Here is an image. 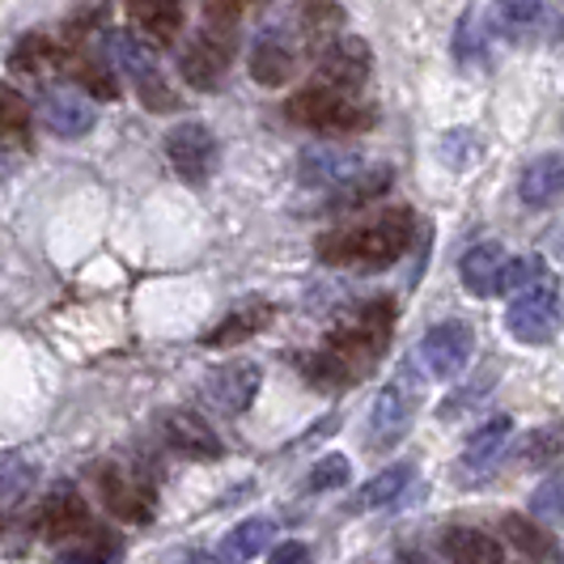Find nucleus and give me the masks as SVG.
Here are the masks:
<instances>
[{"mask_svg": "<svg viewBox=\"0 0 564 564\" xmlns=\"http://www.w3.org/2000/svg\"><path fill=\"white\" fill-rule=\"evenodd\" d=\"M132 22L158 39V43H174V34L183 30V0H128Z\"/></svg>", "mask_w": 564, "mask_h": 564, "instance_id": "27", "label": "nucleus"}, {"mask_svg": "<svg viewBox=\"0 0 564 564\" xmlns=\"http://www.w3.org/2000/svg\"><path fill=\"white\" fill-rule=\"evenodd\" d=\"M412 234H416V217L408 208H391L369 226L323 234L318 259L336 268H387L412 247Z\"/></svg>", "mask_w": 564, "mask_h": 564, "instance_id": "1", "label": "nucleus"}, {"mask_svg": "<svg viewBox=\"0 0 564 564\" xmlns=\"http://www.w3.org/2000/svg\"><path fill=\"white\" fill-rule=\"evenodd\" d=\"M272 518H247V522H238L226 539H221V547H217V564H247L254 556H263V547L272 543Z\"/></svg>", "mask_w": 564, "mask_h": 564, "instance_id": "24", "label": "nucleus"}, {"mask_svg": "<svg viewBox=\"0 0 564 564\" xmlns=\"http://www.w3.org/2000/svg\"><path fill=\"white\" fill-rule=\"evenodd\" d=\"M344 26V9L336 0H302V30L311 39H332Z\"/></svg>", "mask_w": 564, "mask_h": 564, "instance_id": "33", "label": "nucleus"}, {"mask_svg": "<svg viewBox=\"0 0 564 564\" xmlns=\"http://www.w3.org/2000/svg\"><path fill=\"white\" fill-rule=\"evenodd\" d=\"M547 268H543V259L539 254H522V259H506V268H501V284H497V293H518V289H527L531 281H539Z\"/></svg>", "mask_w": 564, "mask_h": 564, "instance_id": "37", "label": "nucleus"}, {"mask_svg": "<svg viewBox=\"0 0 564 564\" xmlns=\"http://www.w3.org/2000/svg\"><path fill=\"white\" fill-rule=\"evenodd\" d=\"M98 497L102 506L111 509L119 522H137V527H149L153 522V488H144L137 476L119 471L115 463L98 467Z\"/></svg>", "mask_w": 564, "mask_h": 564, "instance_id": "14", "label": "nucleus"}, {"mask_svg": "<svg viewBox=\"0 0 564 564\" xmlns=\"http://www.w3.org/2000/svg\"><path fill=\"white\" fill-rule=\"evenodd\" d=\"M442 556L451 564H506L501 543L488 531H476V527H446L442 531Z\"/></svg>", "mask_w": 564, "mask_h": 564, "instance_id": "19", "label": "nucleus"}, {"mask_svg": "<svg viewBox=\"0 0 564 564\" xmlns=\"http://www.w3.org/2000/svg\"><path fill=\"white\" fill-rule=\"evenodd\" d=\"M259 382H263V369L254 366V361H229V366L213 369V373L204 378V399H208L213 412L238 416V412H247L254 403Z\"/></svg>", "mask_w": 564, "mask_h": 564, "instance_id": "13", "label": "nucleus"}, {"mask_svg": "<svg viewBox=\"0 0 564 564\" xmlns=\"http://www.w3.org/2000/svg\"><path fill=\"white\" fill-rule=\"evenodd\" d=\"M64 59H68V47H64L59 39H52V34H26V39L13 47L9 68L22 73V77H47Z\"/></svg>", "mask_w": 564, "mask_h": 564, "instance_id": "22", "label": "nucleus"}, {"mask_svg": "<svg viewBox=\"0 0 564 564\" xmlns=\"http://www.w3.org/2000/svg\"><path fill=\"white\" fill-rule=\"evenodd\" d=\"M399 564H437L433 556H421V552H399Z\"/></svg>", "mask_w": 564, "mask_h": 564, "instance_id": "42", "label": "nucleus"}, {"mask_svg": "<svg viewBox=\"0 0 564 564\" xmlns=\"http://www.w3.org/2000/svg\"><path fill=\"white\" fill-rule=\"evenodd\" d=\"M391 166H373V170H357L348 183H339L336 196H332V213H348V208H366L369 199L387 196L391 192Z\"/></svg>", "mask_w": 564, "mask_h": 564, "instance_id": "26", "label": "nucleus"}, {"mask_svg": "<svg viewBox=\"0 0 564 564\" xmlns=\"http://www.w3.org/2000/svg\"><path fill=\"white\" fill-rule=\"evenodd\" d=\"M539 13H543V0H497L492 4V22L501 30H509V34L535 26Z\"/></svg>", "mask_w": 564, "mask_h": 564, "instance_id": "34", "label": "nucleus"}, {"mask_svg": "<svg viewBox=\"0 0 564 564\" xmlns=\"http://www.w3.org/2000/svg\"><path fill=\"white\" fill-rule=\"evenodd\" d=\"M39 115H43L47 132H56L59 141H82L85 132L98 123L94 102L85 98L77 85H47L39 94Z\"/></svg>", "mask_w": 564, "mask_h": 564, "instance_id": "10", "label": "nucleus"}, {"mask_svg": "<svg viewBox=\"0 0 564 564\" xmlns=\"http://www.w3.org/2000/svg\"><path fill=\"white\" fill-rule=\"evenodd\" d=\"M30 102L13 89V85L0 82V141H13V144H26L30 137Z\"/></svg>", "mask_w": 564, "mask_h": 564, "instance_id": "31", "label": "nucleus"}, {"mask_svg": "<svg viewBox=\"0 0 564 564\" xmlns=\"http://www.w3.org/2000/svg\"><path fill=\"white\" fill-rule=\"evenodd\" d=\"M501 268H506V251H501L497 242H480V247H471V251L463 254L458 276H463V284H467V293L492 297L497 284H501Z\"/></svg>", "mask_w": 564, "mask_h": 564, "instance_id": "21", "label": "nucleus"}, {"mask_svg": "<svg viewBox=\"0 0 564 564\" xmlns=\"http://www.w3.org/2000/svg\"><path fill=\"white\" fill-rule=\"evenodd\" d=\"M348 476H352V467H348L344 454H323V458L311 467V476H306V492H332V488H344Z\"/></svg>", "mask_w": 564, "mask_h": 564, "instance_id": "35", "label": "nucleus"}, {"mask_svg": "<svg viewBox=\"0 0 564 564\" xmlns=\"http://www.w3.org/2000/svg\"><path fill=\"white\" fill-rule=\"evenodd\" d=\"M0 174H4V166H0Z\"/></svg>", "mask_w": 564, "mask_h": 564, "instance_id": "45", "label": "nucleus"}, {"mask_svg": "<svg viewBox=\"0 0 564 564\" xmlns=\"http://www.w3.org/2000/svg\"><path fill=\"white\" fill-rule=\"evenodd\" d=\"M531 513H535L539 522H564V476H552V480H543L531 492Z\"/></svg>", "mask_w": 564, "mask_h": 564, "instance_id": "36", "label": "nucleus"}, {"mask_svg": "<svg viewBox=\"0 0 564 564\" xmlns=\"http://www.w3.org/2000/svg\"><path fill=\"white\" fill-rule=\"evenodd\" d=\"M162 442H166L174 454H183V458H196V463H217L226 446H221V437H217V429L196 416V412H187V408H170L162 412Z\"/></svg>", "mask_w": 564, "mask_h": 564, "instance_id": "11", "label": "nucleus"}, {"mask_svg": "<svg viewBox=\"0 0 564 564\" xmlns=\"http://www.w3.org/2000/svg\"><path fill=\"white\" fill-rule=\"evenodd\" d=\"M311 561V547L306 543H281V547H272V556H268V564H306Z\"/></svg>", "mask_w": 564, "mask_h": 564, "instance_id": "40", "label": "nucleus"}, {"mask_svg": "<svg viewBox=\"0 0 564 564\" xmlns=\"http://www.w3.org/2000/svg\"><path fill=\"white\" fill-rule=\"evenodd\" d=\"M391 332H395V306H391L387 297H373V302H366L348 323H339L336 332L327 336V348L361 378V373L378 366V357L387 352Z\"/></svg>", "mask_w": 564, "mask_h": 564, "instance_id": "2", "label": "nucleus"}, {"mask_svg": "<svg viewBox=\"0 0 564 564\" xmlns=\"http://www.w3.org/2000/svg\"><path fill=\"white\" fill-rule=\"evenodd\" d=\"M302 373L314 382V391H344L357 373L339 361L336 352L327 348V352H311V357H302Z\"/></svg>", "mask_w": 564, "mask_h": 564, "instance_id": "32", "label": "nucleus"}, {"mask_svg": "<svg viewBox=\"0 0 564 564\" xmlns=\"http://www.w3.org/2000/svg\"><path fill=\"white\" fill-rule=\"evenodd\" d=\"M0 531H4V522H0Z\"/></svg>", "mask_w": 564, "mask_h": 564, "instance_id": "44", "label": "nucleus"}, {"mask_svg": "<svg viewBox=\"0 0 564 564\" xmlns=\"http://www.w3.org/2000/svg\"><path fill=\"white\" fill-rule=\"evenodd\" d=\"M268 318H272V306H263V302H251V306H238L234 314H226L208 336L204 344L208 348H229V344H242V339H251L254 332H263L268 327Z\"/></svg>", "mask_w": 564, "mask_h": 564, "instance_id": "28", "label": "nucleus"}, {"mask_svg": "<svg viewBox=\"0 0 564 564\" xmlns=\"http://www.w3.org/2000/svg\"><path fill=\"white\" fill-rule=\"evenodd\" d=\"M518 458H522V467H531V471H552V467H561L564 463V421L543 424V429H535V433H527Z\"/></svg>", "mask_w": 564, "mask_h": 564, "instance_id": "29", "label": "nucleus"}, {"mask_svg": "<svg viewBox=\"0 0 564 564\" xmlns=\"http://www.w3.org/2000/svg\"><path fill=\"white\" fill-rule=\"evenodd\" d=\"M501 531H506V539L527 556L531 564H556L561 561V547H556V535L543 527V522H535V518H522V513H506L501 518Z\"/></svg>", "mask_w": 564, "mask_h": 564, "instance_id": "20", "label": "nucleus"}, {"mask_svg": "<svg viewBox=\"0 0 564 564\" xmlns=\"http://www.w3.org/2000/svg\"><path fill=\"white\" fill-rule=\"evenodd\" d=\"M506 327L509 336L522 339V344H547V339L561 332V289H556V281L547 272L513 293Z\"/></svg>", "mask_w": 564, "mask_h": 564, "instance_id": "6", "label": "nucleus"}, {"mask_svg": "<svg viewBox=\"0 0 564 564\" xmlns=\"http://www.w3.org/2000/svg\"><path fill=\"white\" fill-rule=\"evenodd\" d=\"M509 437H513V421H509V416H492L488 424H480V429L467 437V446H463V467H467V471L492 467V463L506 454Z\"/></svg>", "mask_w": 564, "mask_h": 564, "instance_id": "25", "label": "nucleus"}, {"mask_svg": "<svg viewBox=\"0 0 564 564\" xmlns=\"http://www.w3.org/2000/svg\"><path fill=\"white\" fill-rule=\"evenodd\" d=\"M229 59H234V30H221V26H204L183 47V56H178V73H183V82L192 85V89H217V85L226 82L229 73Z\"/></svg>", "mask_w": 564, "mask_h": 564, "instance_id": "7", "label": "nucleus"}, {"mask_svg": "<svg viewBox=\"0 0 564 564\" xmlns=\"http://www.w3.org/2000/svg\"><path fill=\"white\" fill-rule=\"evenodd\" d=\"M369 64H373V56H369L366 39H357V34H332V43L318 56V82L339 89V94H352V89L366 85Z\"/></svg>", "mask_w": 564, "mask_h": 564, "instance_id": "12", "label": "nucleus"}, {"mask_svg": "<svg viewBox=\"0 0 564 564\" xmlns=\"http://www.w3.org/2000/svg\"><path fill=\"white\" fill-rule=\"evenodd\" d=\"M412 463H391L387 471H378L366 488H357V497L348 501V513H369V509H382L403 497V488H412Z\"/></svg>", "mask_w": 564, "mask_h": 564, "instance_id": "23", "label": "nucleus"}, {"mask_svg": "<svg viewBox=\"0 0 564 564\" xmlns=\"http://www.w3.org/2000/svg\"><path fill=\"white\" fill-rule=\"evenodd\" d=\"M43 535L56 539V543H77V539H94V518H89V509H85L82 492L77 488H68V484H59L47 492V501H43Z\"/></svg>", "mask_w": 564, "mask_h": 564, "instance_id": "15", "label": "nucleus"}, {"mask_svg": "<svg viewBox=\"0 0 564 564\" xmlns=\"http://www.w3.org/2000/svg\"><path fill=\"white\" fill-rule=\"evenodd\" d=\"M174 564H213V561H208L204 552H178V556H174Z\"/></svg>", "mask_w": 564, "mask_h": 564, "instance_id": "41", "label": "nucleus"}, {"mask_svg": "<svg viewBox=\"0 0 564 564\" xmlns=\"http://www.w3.org/2000/svg\"><path fill=\"white\" fill-rule=\"evenodd\" d=\"M59 564H119V547L111 539H85L82 547H73Z\"/></svg>", "mask_w": 564, "mask_h": 564, "instance_id": "38", "label": "nucleus"}, {"mask_svg": "<svg viewBox=\"0 0 564 564\" xmlns=\"http://www.w3.org/2000/svg\"><path fill=\"white\" fill-rule=\"evenodd\" d=\"M111 59H115V68L132 82L137 98L144 102V111H153V115L178 111V94H174V85L166 82L158 52H153L144 39L128 34V30H115L111 34Z\"/></svg>", "mask_w": 564, "mask_h": 564, "instance_id": "4", "label": "nucleus"}, {"mask_svg": "<svg viewBox=\"0 0 564 564\" xmlns=\"http://www.w3.org/2000/svg\"><path fill=\"white\" fill-rule=\"evenodd\" d=\"M492 378H497V373H488V369H484V373H476V378L467 382V391H463V395H458V399H446V403H442V421L458 416V412H463L467 403H476V399H480L484 391H492Z\"/></svg>", "mask_w": 564, "mask_h": 564, "instance_id": "39", "label": "nucleus"}, {"mask_svg": "<svg viewBox=\"0 0 564 564\" xmlns=\"http://www.w3.org/2000/svg\"><path fill=\"white\" fill-rule=\"evenodd\" d=\"M34 484H39V467L30 463L26 454L22 451L0 454V501H4V506L26 501L30 492H34Z\"/></svg>", "mask_w": 564, "mask_h": 564, "instance_id": "30", "label": "nucleus"}, {"mask_svg": "<svg viewBox=\"0 0 564 564\" xmlns=\"http://www.w3.org/2000/svg\"><path fill=\"white\" fill-rule=\"evenodd\" d=\"M284 115L311 132H366L373 128V107L352 102V94H339L332 85H311L284 102Z\"/></svg>", "mask_w": 564, "mask_h": 564, "instance_id": "5", "label": "nucleus"}, {"mask_svg": "<svg viewBox=\"0 0 564 564\" xmlns=\"http://www.w3.org/2000/svg\"><path fill=\"white\" fill-rule=\"evenodd\" d=\"M238 4H242V9H254V4H268V0H238Z\"/></svg>", "mask_w": 564, "mask_h": 564, "instance_id": "43", "label": "nucleus"}, {"mask_svg": "<svg viewBox=\"0 0 564 564\" xmlns=\"http://www.w3.org/2000/svg\"><path fill=\"white\" fill-rule=\"evenodd\" d=\"M416 408H421V382H416V361H403L399 373L378 391L373 399V412H369V451L387 454L395 451L399 442L408 437V429L416 421Z\"/></svg>", "mask_w": 564, "mask_h": 564, "instance_id": "3", "label": "nucleus"}, {"mask_svg": "<svg viewBox=\"0 0 564 564\" xmlns=\"http://www.w3.org/2000/svg\"><path fill=\"white\" fill-rule=\"evenodd\" d=\"M471 348H476L471 327H467L463 318H446V323L429 327V336H424L421 348H416V361H424V369H429L433 378L451 382V378H458V373L467 369Z\"/></svg>", "mask_w": 564, "mask_h": 564, "instance_id": "9", "label": "nucleus"}, {"mask_svg": "<svg viewBox=\"0 0 564 564\" xmlns=\"http://www.w3.org/2000/svg\"><path fill=\"white\" fill-rule=\"evenodd\" d=\"M357 170H361V158L352 149H332V144H314L297 162V174H302L306 187H339Z\"/></svg>", "mask_w": 564, "mask_h": 564, "instance_id": "17", "label": "nucleus"}, {"mask_svg": "<svg viewBox=\"0 0 564 564\" xmlns=\"http://www.w3.org/2000/svg\"><path fill=\"white\" fill-rule=\"evenodd\" d=\"M166 158L183 183H192V187L208 183L213 170H217V137H213V128L199 123V119H187V123L170 128Z\"/></svg>", "mask_w": 564, "mask_h": 564, "instance_id": "8", "label": "nucleus"}, {"mask_svg": "<svg viewBox=\"0 0 564 564\" xmlns=\"http://www.w3.org/2000/svg\"><path fill=\"white\" fill-rule=\"evenodd\" d=\"M251 77L259 85H268V89H276L284 85L293 73H297V52H293V43H289V34L284 30H259V39L251 43Z\"/></svg>", "mask_w": 564, "mask_h": 564, "instance_id": "16", "label": "nucleus"}, {"mask_svg": "<svg viewBox=\"0 0 564 564\" xmlns=\"http://www.w3.org/2000/svg\"><path fill=\"white\" fill-rule=\"evenodd\" d=\"M518 196L527 208H547L564 196V158L561 153H539L535 162H527L518 178Z\"/></svg>", "mask_w": 564, "mask_h": 564, "instance_id": "18", "label": "nucleus"}]
</instances>
